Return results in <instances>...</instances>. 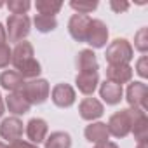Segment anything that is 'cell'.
<instances>
[{
    "mask_svg": "<svg viewBox=\"0 0 148 148\" xmlns=\"http://www.w3.org/2000/svg\"><path fill=\"white\" fill-rule=\"evenodd\" d=\"M23 125L25 124H23V120L19 117H12V115L5 117V119H2V122H0V136H2V139H5L9 143L18 141L23 136V131H25Z\"/></svg>",
    "mask_w": 148,
    "mask_h": 148,
    "instance_id": "8fae6325",
    "label": "cell"
},
{
    "mask_svg": "<svg viewBox=\"0 0 148 148\" xmlns=\"http://www.w3.org/2000/svg\"><path fill=\"white\" fill-rule=\"evenodd\" d=\"M11 64L16 68V71L26 80L32 79H38V75L42 73V66L40 63L35 59V49L30 42L23 40L18 42L16 47L12 49V59Z\"/></svg>",
    "mask_w": 148,
    "mask_h": 148,
    "instance_id": "6da1fadb",
    "label": "cell"
},
{
    "mask_svg": "<svg viewBox=\"0 0 148 148\" xmlns=\"http://www.w3.org/2000/svg\"><path fill=\"white\" fill-rule=\"evenodd\" d=\"M51 99L58 108H70L77 101V92L70 84H56L51 91Z\"/></svg>",
    "mask_w": 148,
    "mask_h": 148,
    "instance_id": "9c48e42d",
    "label": "cell"
},
{
    "mask_svg": "<svg viewBox=\"0 0 148 148\" xmlns=\"http://www.w3.org/2000/svg\"><path fill=\"white\" fill-rule=\"evenodd\" d=\"M9 148H38V145H33L30 141H25V139H18V141L9 143Z\"/></svg>",
    "mask_w": 148,
    "mask_h": 148,
    "instance_id": "f546056e",
    "label": "cell"
},
{
    "mask_svg": "<svg viewBox=\"0 0 148 148\" xmlns=\"http://www.w3.org/2000/svg\"><path fill=\"white\" fill-rule=\"evenodd\" d=\"M33 25L37 28V32L40 33H51L58 28V19L54 16H44V14H37L33 18Z\"/></svg>",
    "mask_w": 148,
    "mask_h": 148,
    "instance_id": "7402d4cb",
    "label": "cell"
},
{
    "mask_svg": "<svg viewBox=\"0 0 148 148\" xmlns=\"http://www.w3.org/2000/svg\"><path fill=\"white\" fill-rule=\"evenodd\" d=\"M4 113H5V103H4V98H2V94H0V119L4 117Z\"/></svg>",
    "mask_w": 148,
    "mask_h": 148,
    "instance_id": "d6a6232c",
    "label": "cell"
},
{
    "mask_svg": "<svg viewBox=\"0 0 148 148\" xmlns=\"http://www.w3.org/2000/svg\"><path fill=\"white\" fill-rule=\"evenodd\" d=\"M136 73H138L141 79H146L148 77V58L145 54L136 61Z\"/></svg>",
    "mask_w": 148,
    "mask_h": 148,
    "instance_id": "83f0119b",
    "label": "cell"
},
{
    "mask_svg": "<svg viewBox=\"0 0 148 148\" xmlns=\"http://www.w3.org/2000/svg\"><path fill=\"white\" fill-rule=\"evenodd\" d=\"M4 103H5V108L9 110V113H12V117H21V115L28 113L32 108V105L25 99L21 91L19 92H9L5 96Z\"/></svg>",
    "mask_w": 148,
    "mask_h": 148,
    "instance_id": "9a60e30c",
    "label": "cell"
},
{
    "mask_svg": "<svg viewBox=\"0 0 148 148\" xmlns=\"http://www.w3.org/2000/svg\"><path fill=\"white\" fill-rule=\"evenodd\" d=\"M77 68L79 73H98L99 63L92 49H82L77 56Z\"/></svg>",
    "mask_w": 148,
    "mask_h": 148,
    "instance_id": "d6986e66",
    "label": "cell"
},
{
    "mask_svg": "<svg viewBox=\"0 0 148 148\" xmlns=\"http://www.w3.org/2000/svg\"><path fill=\"white\" fill-rule=\"evenodd\" d=\"M44 148H71V136L66 131H54L47 134Z\"/></svg>",
    "mask_w": 148,
    "mask_h": 148,
    "instance_id": "ffe728a7",
    "label": "cell"
},
{
    "mask_svg": "<svg viewBox=\"0 0 148 148\" xmlns=\"http://www.w3.org/2000/svg\"><path fill=\"white\" fill-rule=\"evenodd\" d=\"M110 7H112L113 12L122 14V12H125V11L131 7V4H129V2H119V0H112V2H110Z\"/></svg>",
    "mask_w": 148,
    "mask_h": 148,
    "instance_id": "f1b7e54d",
    "label": "cell"
},
{
    "mask_svg": "<svg viewBox=\"0 0 148 148\" xmlns=\"http://www.w3.org/2000/svg\"><path fill=\"white\" fill-rule=\"evenodd\" d=\"M91 19L92 18L86 14H71V18L68 19V33L75 42H86Z\"/></svg>",
    "mask_w": 148,
    "mask_h": 148,
    "instance_id": "ba28073f",
    "label": "cell"
},
{
    "mask_svg": "<svg viewBox=\"0 0 148 148\" xmlns=\"http://www.w3.org/2000/svg\"><path fill=\"white\" fill-rule=\"evenodd\" d=\"M84 136L89 143H105V141H110V132H108V127L105 122H89V125H86L84 129Z\"/></svg>",
    "mask_w": 148,
    "mask_h": 148,
    "instance_id": "2e32d148",
    "label": "cell"
},
{
    "mask_svg": "<svg viewBox=\"0 0 148 148\" xmlns=\"http://www.w3.org/2000/svg\"><path fill=\"white\" fill-rule=\"evenodd\" d=\"M25 84H26V80L16 70H5L0 73V87L5 89L7 92H19V91H23Z\"/></svg>",
    "mask_w": 148,
    "mask_h": 148,
    "instance_id": "e0dca14e",
    "label": "cell"
},
{
    "mask_svg": "<svg viewBox=\"0 0 148 148\" xmlns=\"http://www.w3.org/2000/svg\"><path fill=\"white\" fill-rule=\"evenodd\" d=\"M75 86L84 96H92L99 86V73H77Z\"/></svg>",
    "mask_w": 148,
    "mask_h": 148,
    "instance_id": "ac0fdd59",
    "label": "cell"
},
{
    "mask_svg": "<svg viewBox=\"0 0 148 148\" xmlns=\"http://www.w3.org/2000/svg\"><path fill=\"white\" fill-rule=\"evenodd\" d=\"M5 7L14 16H25L30 11L32 4H30V0H9V2L5 4Z\"/></svg>",
    "mask_w": 148,
    "mask_h": 148,
    "instance_id": "d4e9b609",
    "label": "cell"
},
{
    "mask_svg": "<svg viewBox=\"0 0 148 148\" xmlns=\"http://www.w3.org/2000/svg\"><path fill=\"white\" fill-rule=\"evenodd\" d=\"M70 7L75 11V14H86V16H89L92 11H96L98 9V2L96 0H89V2H86V0H71L70 2Z\"/></svg>",
    "mask_w": 148,
    "mask_h": 148,
    "instance_id": "cb8c5ba5",
    "label": "cell"
},
{
    "mask_svg": "<svg viewBox=\"0 0 148 148\" xmlns=\"http://www.w3.org/2000/svg\"><path fill=\"white\" fill-rule=\"evenodd\" d=\"M21 94L30 105H42L51 96V84L45 79H32L25 84Z\"/></svg>",
    "mask_w": 148,
    "mask_h": 148,
    "instance_id": "5b68a950",
    "label": "cell"
},
{
    "mask_svg": "<svg viewBox=\"0 0 148 148\" xmlns=\"http://www.w3.org/2000/svg\"><path fill=\"white\" fill-rule=\"evenodd\" d=\"M25 132H26V138H28L30 143L40 145V143L45 141V138H47V134H49V125H47V122H45L44 119L33 117V119L28 120V124H26V127H25Z\"/></svg>",
    "mask_w": 148,
    "mask_h": 148,
    "instance_id": "7c38bea8",
    "label": "cell"
},
{
    "mask_svg": "<svg viewBox=\"0 0 148 148\" xmlns=\"http://www.w3.org/2000/svg\"><path fill=\"white\" fill-rule=\"evenodd\" d=\"M98 89H99L101 103H106V105H110V106L119 105V103L122 101V98H124V89H122V86H117V84H113V82L105 80L103 84L98 86Z\"/></svg>",
    "mask_w": 148,
    "mask_h": 148,
    "instance_id": "5bb4252c",
    "label": "cell"
},
{
    "mask_svg": "<svg viewBox=\"0 0 148 148\" xmlns=\"http://www.w3.org/2000/svg\"><path fill=\"white\" fill-rule=\"evenodd\" d=\"M132 58H134V49L127 38H115L106 45L105 59L108 64H129Z\"/></svg>",
    "mask_w": 148,
    "mask_h": 148,
    "instance_id": "3957f363",
    "label": "cell"
},
{
    "mask_svg": "<svg viewBox=\"0 0 148 148\" xmlns=\"http://www.w3.org/2000/svg\"><path fill=\"white\" fill-rule=\"evenodd\" d=\"M143 112V110H138V108H122L119 112H115L108 122H106V127H108V132L110 136L113 138H125L131 134V127H132V122L134 119L138 117V113Z\"/></svg>",
    "mask_w": 148,
    "mask_h": 148,
    "instance_id": "7a4b0ae2",
    "label": "cell"
},
{
    "mask_svg": "<svg viewBox=\"0 0 148 148\" xmlns=\"http://www.w3.org/2000/svg\"><path fill=\"white\" fill-rule=\"evenodd\" d=\"M105 113V105L98 98H84L79 103V115L80 119L87 122H96L103 117Z\"/></svg>",
    "mask_w": 148,
    "mask_h": 148,
    "instance_id": "30bf717a",
    "label": "cell"
},
{
    "mask_svg": "<svg viewBox=\"0 0 148 148\" xmlns=\"http://www.w3.org/2000/svg\"><path fill=\"white\" fill-rule=\"evenodd\" d=\"M92 148H119V145L115 141H105V143H98Z\"/></svg>",
    "mask_w": 148,
    "mask_h": 148,
    "instance_id": "4dcf8cb0",
    "label": "cell"
},
{
    "mask_svg": "<svg viewBox=\"0 0 148 148\" xmlns=\"http://www.w3.org/2000/svg\"><path fill=\"white\" fill-rule=\"evenodd\" d=\"M108 37H110V32L106 23L101 19H91L86 44H89L91 49H103L108 44Z\"/></svg>",
    "mask_w": 148,
    "mask_h": 148,
    "instance_id": "52a82bcc",
    "label": "cell"
},
{
    "mask_svg": "<svg viewBox=\"0 0 148 148\" xmlns=\"http://www.w3.org/2000/svg\"><path fill=\"white\" fill-rule=\"evenodd\" d=\"M146 94H148V86L143 80L129 82L125 89V101L129 108H138L146 112Z\"/></svg>",
    "mask_w": 148,
    "mask_h": 148,
    "instance_id": "8992f818",
    "label": "cell"
},
{
    "mask_svg": "<svg viewBox=\"0 0 148 148\" xmlns=\"http://www.w3.org/2000/svg\"><path fill=\"white\" fill-rule=\"evenodd\" d=\"M5 5V2H0V7H4Z\"/></svg>",
    "mask_w": 148,
    "mask_h": 148,
    "instance_id": "d590c367",
    "label": "cell"
},
{
    "mask_svg": "<svg viewBox=\"0 0 148 148\" xmlns=\"http://www.w3.org/2000/svg\"><path fill=\"white\" fill-rule=\"evenodd\" d=\"M35 9L38 14L44 16H54L63 9V2H54V0H37L35 2Z\"/></svg>",
    "mask_w": 148,
    "mask_h": 148,
    "instance_id": "603a6c76",
    "label": "cell"
},
{
    "mask_svg": "<svg viewBox=\"0 0 148 148\" xmlns=\"http://www.w3.org/2000/svg\"><path fill=\"white\" fill-rule=\"evenodd\" d=\"M131 134L134 136L136 141H145V139H148V117H146V112H139V113H138V117H136L134 122H132Z\"/></svg>",
    "mask_w": 148,
    "mask_h": 148,
    "instance_id": "44dd1931",
    "label": "cell"
},
{
    "mask_svg": "<svg viewBox=\"0 0 148 148\" xmlns=\"http://www.w3.org/2000/svg\"><path fill=\"white\" fill-rule=\"evenodd\" d=\"M11 59H12V49L9 47V44L0 45V70L7 68L11 64Z\"/></svg>",
    "mask_w": 148,
    "mask_h": 148,
    "instance_id": "4316f807",
    "label": "cell"
},
{
    "mask_svg": "<svg viewBox=\"0 0 148 148\" xmlns=\"http://www.w3.org/2000/svg\"><path fill=\"white\" fill-rule=\"evenodd\" d=\"M136 51H139L141 54H146L148 51V28H139L134 33V47Z\"/></svg>",
    "mask_w": 148,
    "mask_h": 148,
    "instance_id": "484cf974",
    "label": "cell"
},
{
    "mask_svg": "<svg viewBox=\"0 0 148 148\" xmlns=\"http://www.w3.org/2000/svg\"><path fill=\"white\" fill-rule=\"evenodd\" d=\"M132 75H134V70L131 68V64H108L106 66V80L117 86L132 82Z\"/></svg>",
    "mask_w": 148,
    "mask_h": 148,
    "instance_id": "4fadbf2b",
    "label": "cell"
},
{
    "mask_svg": "<svg viewBox=\"0 0 148 148\" xmlns=\"http://www.w3.org/2000/svg\"><path fill=\"white\" fill-rule=\"evenodd\" d=\"M0 148H9V145H5L4 141H0Z\"/></svg>",
    "mask_w": 148,
    "mask_h": 148,
    "instance_id": "e575fe53",
    "label": "cell"
},
{
    "mask_svg": "<svg viewBox=\"0 0 148 148\" xmlns=\"http://www.w3.org/2000/svg\"><path fill=\"white\" fill-rule=\"evenodd\" d=\"M32 32V19L28 14L25 16H14L11 14L5 21V33L9 42H23Z\"/></svg>",
    "mask_w": 148,
    "mask_h": 148,
    "instance_id": "277c9868",
    "label": "cell"
},
{
    "mask_svg": "<svg viewBox=\"0 0 148 148\" xmlns=\"http://www.w3.org/2000/svg\"><path fill=\"white\" fill-rule=\"evenodd\" d=\"M136 148H148V139H145V141H138Z\"/></svg>",
    "mask_w": 148,
    "mask_h": 148,
    "instance_id": "836d02e7",
    "label": "cell"
},
{
    "mask_svg": "<svg viewBox=\"0 0 148 148\" xmlns=\"http://www.w3.org/2000/svg\"><path fill=\"white\" fill-rule=\"evenodd\" d=\"M7 44V33H5V26L0 23V45Z\"/></svg>",
    "mask_w": 148,
    "mask_h": 148,
    "instance_id": "1f68e13d",
    "label": "cell"
}]
</instances>
